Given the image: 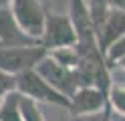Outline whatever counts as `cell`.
I'll return each instance as SVG.
<instances>
[{
    "instance_id": "5bb4252c",
    "label": "cell",
    "mask_w": 125,
    "mask_h": 121,
    "mask_svg": "<svg viewBox=\"0 0 125 121\" xmlns=\"http://www.w3.org/2000/svg\"><path fill=\"white\" fill-rule=\"evenodd\" d=\"M12 91H16V77L10 73L0 71V103L6 99V95H10Z\"/></svg>"
},
{
    "instance_id": "6da1fadb",
    "label": "cell",
    "mask_w": 125,
    "mask_h": 121,
    "mask_svg": "<svg viewBox=\"0 0 125 121\" xmlns=\"http://www.w3.org/2000/svg\"><path fill=\"white\" fill-rule=\"evenodd\" d=\"M16 91L36 103L41 101V103H49V105H59L62 109L71 107L69 97H65L54 87H51L34 69H28L24 73H20V75H16Z\"/></svg>"
},
{
    "instance_id": "4fadbf2b",
    "label": "cell",
    "mask_w": 125,
    "mask_h": 121,
    "mask_svg": "<svg viewBox=\"0 0 125 121\" xmlns=\"http://www.w3.org/2000/svg\"><path fill=\"white\" fill-rule=\"evenodd\" d=\"M103 56H105V63H107V67H109V69H111L115 63H119L123 56H125V36L119 38L117 43H113V44L105 51Z\"/></svg>"
},
{
    "instance_id": "7c38bea8",
    "label": "cell",
    "mask_w": 125,
    "mask_h": 121,
    "mask_svg": "<svg viewBox=\"0 0 125 121\" xmlns=\"http://www.w3.org/2000/svg\"><path fill=\"white\" fill-rule=\"evenodd\" d=\"M20 113H22V119L24 121H44L41 109L36 107V101L28 99L24 95H22V99H20Z\"/></svg>"
},
{
    "instance_id": "3957f363",
    "label": "cell",
    "mask_w": 125,
    "mask_h": 121,
    "mask_svg": "<svg viewBox=\"0 0 125 121\" xmlns=\"http://www.w3.org/2000/svg\"><path fill=\"white\" fill-rule=\"evenodd\" d=\"M49 55L41 44H24V46H0V71L20 75L28 69H34L38 61Z\"/></svg>"
},
{
    "instance_id": "8fae6325",
    "label": "cell",
    "mask_w": 125,
    "mask_h": 121,
    "mask_svg": "<svg viewBox=\"0 0 125 121\" xmlns=\"http://www.w3.org/2000/svg\"><path fill=\"white\" fill-rule=\"evenodd\" d=\"M107 107L117 111L119 115H125V85H111L107 95Z\"/></svg>"
},
{
    "instance_id": "277c9868",
    "label": "cell",
    "mask_w": 125,
    "mask_h": 121,
    "mask_svg": "<svg viewBox=\"0 0 125 121\" xmlns=\"http://www.w3.org/2000/svg\"><path fill=\"white\" fill-rule=\"evenodd\" d=\"M10 12L20 30L38 43L42 36L46 18V8L41 4V0H10Z\"/></svg>"
},
{
    "instance_id": "52a82bcc",
    "label": "cell",
    "mask_w": 125,
    "mask_h": 121,
    "mask_svg": "<svg viewBox=\"0 0 125 121\" xmlns=\"http://www.w3.org/2000/svg\"><path fill=\"white\" fill-rule=\"evenodd\" d=\"M123 36H125V10H113V8H109L103 24L97 28V43H99L101 53L105 55L107 48Z\"/></svg>"
},
{
    "instance_id": "2e32d148",
    "label": "cell",
    "mask_w": 125,
    "mask_h": 121,
    "mask_svg": "<svg viewBox=\"0 0 125 121\" xmlns=\"http://www.w3.org/2000/svg\"><path fill=\"white\" fill-rule=\"evenodd\" d=\"M0 8H10V0H0Z\"/></svg>"
},
{
    "instance_id": "9a60e30c",
    "label": "cell",
    "mask_w": 125,
    "mask_h": 121,
    "mask_svg": "<svg viewBox=\"0 0 125 121\" xmlns=\"http://www.w3.org/2000/svg\"><path fill=\"white\" fill-rule=\"evenodd\" d=\"M107 4L113 10H125V0H107Z\"/></svg>"
},
{
    "instance_id": "ba28073f",
    "label": "cell",
    "mask_w": 125,
    "mask_h": 121,
    "mask_svg": "<svg viewBox=\"0 0 125 121\" xmlns=\"http://www.w3.org/2000/svg\"><path fill=\"white\" fill-rule=\"evenodd\" d=\"M24 44H38V43L20 30L10 8H0V46H24Z\"/></svg>"
},
{
    "instance_id": "8992f818",
    "label": "cell",
    "mask_w": 125,
    "mask_h": 121,
    "mask_svg": "<svg viewBox=\"0 0 125 121\" xmlns=\"http://www.w3.org/2000/svg\"><path fill=\"white\" fill-rule=\"evenodd\" d=\"M71 111L73 117L79 115H93L107 109V95L97 87H79L77 91L71 95Z\"/></svg>"
},
{
    "instance_id": "e0dca14e",
    "label": "cell",
    "mask_w": 125,
    "mask_h": 121,
    "mask_svg": "<svg viewBox=\"0 0 125 121\" xmlns=\"http://www.w3.org/2000/svg\"><path fill=\"white\" fill-rule=\"evenodd\" d=\"M117 65H119V67H121V69H123V71H125V56H123V59H121V61H119V63H117Z\"/></svg>"
},
{
    "instance_id": "30bf717a",
    "label": "cell",
    "mask_w": 125,
    "mask_h": 121,
    "mask_svg": "<svg viewBox=\"0 0 125 121\" xmlns=\"http://www.w3.org/2000/svg\"><path fill=\"white\" fill-rule=\"evenodd\" d=\"M57 63H61L62 67L69 69H77L81 63V55L77 51V46H65V48H54V51L49 53Z\"/></svg>"
},
{
    "instance_id": "7a4b0ae2",
    "label": "cell",
    "mask_w": 125,
    "mask_h": 121,
    "mask_svg": "<svg viewBox=\"0 0 125 121\" xmlns=\"http://www.w3.org/2000/svg\"><path fill=\"white\" fill-rule=\"evenodd\" d=\"M38 43L49 53L54 51V48L77 46V32H75V26L71 22V16L46 10L44 30H42V36Z\"/></svg>"
},
{
    "instance_id": "9c48e42d",
    "label": "cell",
    "mask_w": 125,
    "mask_h": 121,
    "mask_svg": "<svg viewBox=\"0 0 125 121\" xmlns=\"http://www.w3.org/2000/svg\"><path fill=\"white\" fill-rule=\"evenodd\" d=\"M20 99L22 95L18 91L6 95V99L0 103V121H24L20 113Z\"/></svg>"
},
{
    "instance_id": "5b68a950",
    "label": "cell",
    "mask_w": 125,
    "mask_h": 121,
    "mask_svg": "<svg viewBox=\"0 0 125 121\" xmlns=\"http://www.w3.org/2000/svg\"><path fill=\"white\" fill-rule=\"evenodd\" d=\"M34 71L41 75L51 87H54L59 93L71 99V95L79 89V81H77V73L75 69L62 67L61 63H57L51 55H46L42 61H38Z\"/></svg>"
}]
</instances>
